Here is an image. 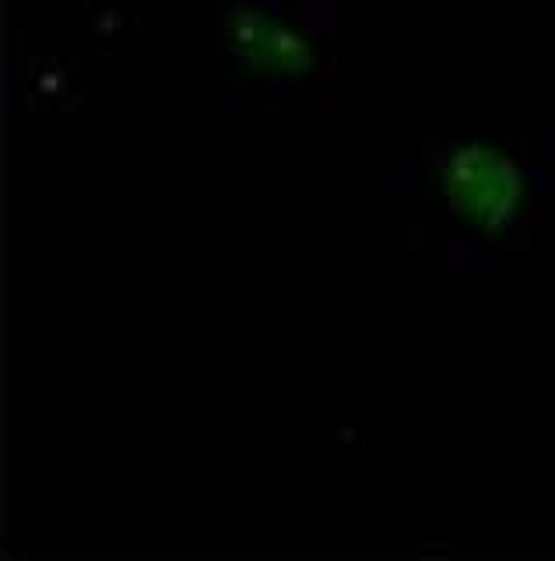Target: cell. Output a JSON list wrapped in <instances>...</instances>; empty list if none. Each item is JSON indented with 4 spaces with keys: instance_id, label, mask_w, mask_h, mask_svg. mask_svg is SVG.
Returning a JSON list of instances; mask_svg holds the SVG:
<instances>
[]
</instances>
